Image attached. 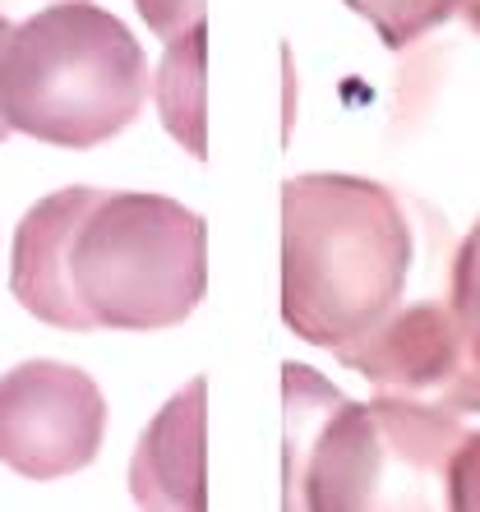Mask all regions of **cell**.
<instances>
[{
    "instance_id": "1",
    "label": "cell",
    "mask_w": 480,
    "mask_h": 512,
    "mask_svg": "<svg viewBox=\"0 0 480 512\" xmlns=\"http://www.w3.org/2000/svg\"><path fill=\"white\" fill-rule=\"evenodd\" d=\"M144 56L93 5H56L10 33L0 51V116L47 143L84 148L139 111Z\"/></svg>"
},
{
    "instance_id": "2",
    "label": "cell",
    "mask_w": 480,
    "mask_h": 512,
    "mask_svg": "<svg viewBox=\"0 0 480 512\" xmlns=\"http://www.w3.org/2000/svg\"><path fill=\"white\" fill-rule=\"evenodd\" d=\"M102 397L70 365L33 360L0 379V462L33 480L65 476L97 453Z\"/></svg>"
},
{
    "instance_id": "4",
    "label": "cell",
    "mask_w": 480,
    "mask_h": 512,
    "mask_svg": "<svg viewBox=\"0 0 480 512\" xmlns=\"http://www.w3.org/2000/svg\"><path fill=\"white\" fill-rule=\"evenodd\" d=\"M5 42H10V24H5V19H0V51H5ZM5 130H10V120L0 116V139H5Z\"/></svg>"
},
{
    "instance_id": "3",
    "label": "cell",
    "mask_w": 480,
    "mask_h": 512,
    "mask_svg": "<svg viewBox=\"0 0 480 512\" xmlns=\"http://www.w3.org/2000/svg\"><path fill=\"white\" fill-rule=\"evenodd\" d=\"M33 5H51V0H0V19L14 10H33Z\"/></svg>"
}]
</instances>
